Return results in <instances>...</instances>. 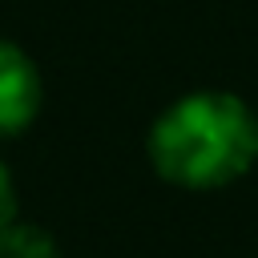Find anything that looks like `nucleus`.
Returning <instances> with one entry per match:
<instances>
[{"mask_svg": "<svg viewBox=\"0 0 258 258\" xmlns=\"http://www.w3.org/2000/svg\"><path fill=\"white\" fill-rule=\"evenodd\" d=\"M258 157V117L234 93H189L149 129L153 169L185 189H218L242 177Z\"/></svg>", "mask_w": 258, "mask_h": 258, "instance_id": "nucleus-1", "label": "nucleus"}, {"mask_svg": "<svg viewBox=\"0 0 258 258\" xmlns=\"http://www.w3.org/2000/svg\"><path fill=\"white\" fill-rule=\"evenodd\" d=\"M40 109V73L16 48L0 36V133H20Z\"/></svg>", "mask_w": 258, "mask_h": 258, "instance_id": "nucleus-2", "label": "nucleus"}, {"mask_svg": "<svg viewBox=\"0 0 258 258\" xmlns=\"http://www.w3.org/2000/svg\"><path fill=\"white\" fill-rule=\"evenodd\" d=\"M0 258H56V242L36 222H8L0 230Z\"/></svg>", "mask_w": 258, "mask_h": 258, "instance_id": "nucleus-3", "label": "nucleus"}, {"mask_svg": "<svg viewBox=\"0 0 258 258\" xmlns=\"http://www.w3.org/2000/svg\"><path fill=\"white\" fill-rule=\"evenodd\" d=\"M12 218H16V189H12V177H8V169H4V161H0V230H4Z\"/></svg>", "mask_w": 258, "mask_h": 258, "instance_id": "nucleus-4", "label": "nucleus"}]
</instances>
